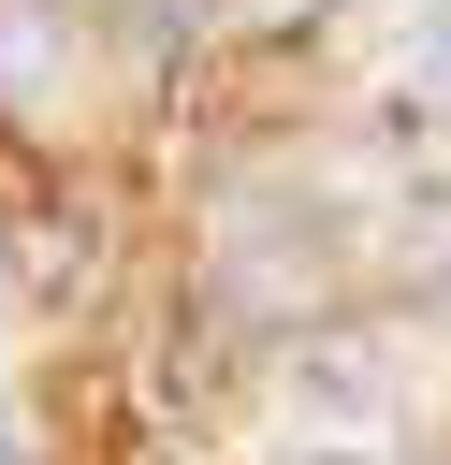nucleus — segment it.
I'll list each match as a JSON object with an SVG mask.
<instances>
[{
  "label": "nucleus",
  "instance_id": "nucleus-5",
  "mask_svg": "<svg viewBox=\"0 0 451 465\" xmlns=\"http://www.w3.org/2000/svg\"><path fill=\"white\" fill-rule=\"evenodd\" d=\"M320 465H364V450H320Z\"/></svg>",
  "mask_w": 451,
  "mask_h": 465
},
{
  "label": "nucleus",
  "instance_id": "nucleus-4",
  "mask_svg": "<svg viewBox=\"0 0 451 465\" xmlns=\"http://www.w3.org/2000/svg\"><path fill=\"white\" fill-rule=\"evenodd\" d=\"M0 465H29V421H15V407H0Z\"/></svg>",
  "mask_w": 451,
  "mask_h": 465
},
{
  "label": "nucleus",
  "instance_id": "nucleus-1",
  "mask_svg": "<svg viewBox=\"0 0 451 465\" xmlns=\"http://www.w3.org/2000/svg\"><path fill=\"white\" fill-rule=\"evenodd\" d=\"M378 349H393V334H320V349L291 363V407H306V421H335V436H378V421L407 407V378H393Z\"/></svg>",
  "mask_w": 451,
  "mask_h": 465
},
{
  "label": "nucleus",
  "instance_id": "nucleus-2",
  "mask_svg": "<svg viewBox=\"0 0 451 465\" xmlns=\"http://www.w3.org/2000/svg\"><path fill=\"white\" fill-rule=\"evenodd\" d=\"M0 102L15 116L58 102V0H0Z\"/></svg>",
  "mask_w": 451,
  "mask_h": 465
},
{
  "label": "nucleus",
  "instance_id": "nucleus-3",
  "mask_svg": "<svg viewBox=\"0 0 451 465\" xmlns=\"http://www.w3.org/2000/svg\"><path fill=\"white\" fill-rule=\"evenodd\" d=\"M407 131H436L451 145V0L422 15V44H407Z\"/></svg>",
  "mask_w": 451,
  "mask_h": 465
}]
</instances>
